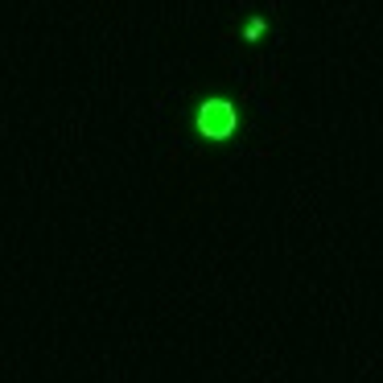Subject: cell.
<instances>
[{
	"label": "cell",
	"instance_id": "1",
	"mask_svg": "<svg viewBox=\"0 0 383 383\" xmlns=\"http://www.w3.org/2000/svg\"><path fill=\"white\" fill-rule=\"evenodd\" d=\"M235 128H239V112H235V103L231 99H206L202 107H198V132L206 136V140H231L235 136Z\"/></svg>",
	"mask_w": 383,
	"mask_h": 383
},
{
	"label": "cell",
	"instance_id": "2",
	"mask_svg": "<svg viewBox=\"0 0 383 383\" xmlns=\"http://www.w3.org/2000/svg\"><path fill=\"white\" fill-rule=\"evenodd\" d=\"M264 25H268L264 17H252V21L243 25V38H248V42H260V38H264Z\"/></svg>",
	"mask_w": 383,
	"mask_h": 383
}]
</instances>
